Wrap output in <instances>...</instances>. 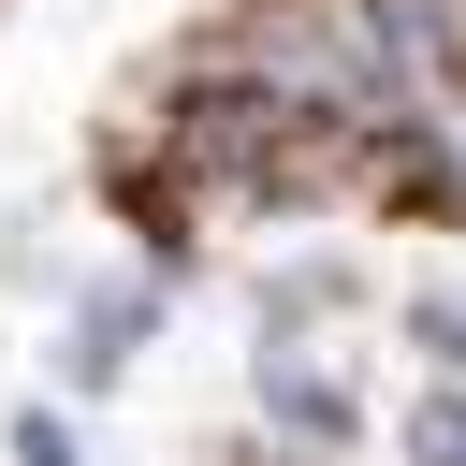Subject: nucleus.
Returning a JSON list of instances; mask_svg holds the SVG:
<instances>
[{"label":"nucleus","instance_id":"1","mask_svg":"<svg viewBox=\"0 0 466 466\" xmlns=\"http://www.w3.org/2000/svg\"><path fill=\"white\" fill-rule=\"evenodd\" d=\"M262 408H277V422H291V437H320V451H335V437H350V393H335V379H320V364H306V350H262Z\"/></svg>","mask_w":466,"mask_h":466},{"label":"nucleus","instance_id":"2","mask_svg":"<svg viewBox=\"0 0 466 466\" xmlns=\"http://www.w3.org/2000/svg\"><path fill=\"white\" fill-rule=\"evenodd\" d=\"M408 451H422V466H466V393H437V408L408 422Z\"/></svg>","mask_w":466,"mask_h":466},{"label":"nucleus","instance_id":"3","mask_svg":"<svg viewBox=\"0 0 466 466\" xmlns=\"http://www.w3.org/2000/svg\"><path fill=\"white\" fill-rule=\"evenodd\" d=\"M15 466H73V422H44V408H29V422H15Z\"/></svg>","mask_w":466,"mask_h":466}]
</instances>
